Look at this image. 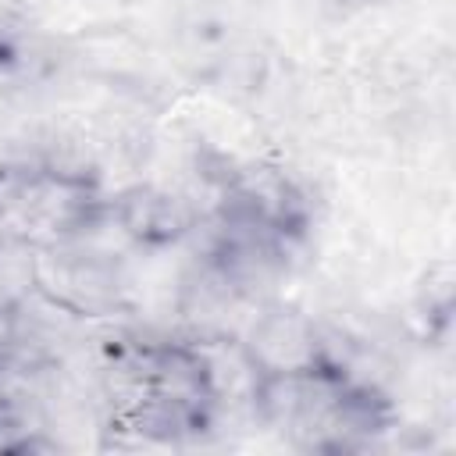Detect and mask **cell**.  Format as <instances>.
I'll return each instance as SVG.
<instances>
[{
	"instance_id": "1",
	"label": "cell",
	"mask_w": 456,
	"mask_h": 456,
	"mask_svg": "<svg viewBox=\"0 0 456 456\" xmlns=\"http://www.w3.org/2000/svg\"><path fill=\"white\" fill-rule=\"evenodd\" d=\"M36 292L75 321L107 317L121 306L118 260L82 242L36 246Z\"/></svg>"
},
{
	"instance_id": "2",
	"label": "cell",
	"mask_w": 456,
	"mask_h": 456,
	"mask_svg": "<svg viewBox=\"0 0 456 456\" xmlns=\"http://www.w3.org/2000/svg\"><path fill=\"white\" fill-rule=\"evenodd\" d=\"M239 335L260 374H303L328 367V331L292 303H264Z\"/></svg>"
},
{
	"instance_id": "3",
	"label": "cell",
	"mask_w": 456,
	"mask_h": 456,
	"mask_svg": "<svg viewBox=\"0 0 456 456\" xmlns=\"http://www.w3.org/2000/svg\"><path fill=\"white\" fill-rule=\"evenodd\" d=\"M107 203L118 228L135 249H164L196 232V210L189 207V200L160 185L139 182Z\"/></svg>"
},
{
	"instance_id": "4",
	"label": "cell",
	"mask_w": 456,
	"mask_h": 456,
	"mask_svg": "<svg viewBox=\"0 0 456 456\" xmlns=\"http://www.w3.org/2000/svg\"><path fill=\"white\" fill-rule=\"evenodd\" d=\"M14 424V392L7 388V367L0 363V428Z\"/></svg>"
}]
</instances>
